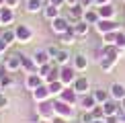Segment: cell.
Returning a JSON list of instances; mask_svg holds the SVG:
<instances>
[{
	"label": "cell",
	"instance_id": "obj_1",
	"mask_svg": "<svg viewBox=\"0 0 125 123\" xmlns=\"http://www.w3.org/2000/svg\"><path fill=\"white\" fill-rule=\"evenodd\" d=\"M55 99H49V101H43V102H37V119H45V121H53L55 117Z\"/></svg>",
	"mask_w": 125,
	"mask_h": 123
},
{
	"label": "cell",
	"instance_id": "obj_2",
	"mask_svg": "<svg viewBox=\"0 0 125 123\" xmlns=\"http://www.w3.org/2000/svg\"><path fill=\"white\" fill-rule=\"evenodd\" d=\"M53 105H55V115L64 117V119H68V121H72L76 117V105H70V102H66L62 99H55Z\"/></svg>",
	"mask_w": 125,
	"mask_h": 123
},
{
	"label": "cell",
	"instance_id": "obj_3",
	"mask_svg": "<svg viewBox=\"0 0 125 123\" xmlns=\"http://www.w3.org/2000/svg\"><path fill=\"white\" fill-rule=\"evenodd\" d=\"M94 29L98 35H107V33H113V31H119V23L115 19H101L94 25Z\"/></svg>",
	"mask_w": 125,
	"mask_h": 123
},
{
	"label": "cell",
	"instance_id": "obj_4",
	"mask_svg": "<svg viewBox=\"0 0 125 123\" xmlns=\"http://www.w3.org/2000/svg\"><path fill=\"white\" fill-rule=\"evenodd\" d=\"M123 55H125V49H119L117 45H109V43H105V45H103V49H101V58H109V60L115 62V64L123 58Z\"/></svg>",
	"mask_w": 125,
	"mask_h": 123
},
{
	"label": "cell",
	"instance_id": "obj_5",
	"mask_svg": "<svg viewBox=\"0 0 125 123\" xmlns=\"http://www.w3.org/2000/svg\"><path fill=\"white\" fill-rule=\"evenodd\" d=\"M60 68H62L60 70V80L64 82L66 86H72L76 82V78H78L76 68H74V66H70V64H68V66H60Z\"/></svg>",
	"mask_w": 125,
	"mask_h": 123
},
{
	"label": "cell",
	"instance_id": "obj_6",
	"mask_svg": "<svg viewBox=\"0 0 125 123\" xmlns=\"http://www.w3.org/2000/svg\"><path fill=\"white\" fill-rule=\"evenodd\" d=\"M14 33H17V43L21 45H25V43H29L31 39H33V29L29 27V25H17L14 27Z\"/></svg>",
	"mask_w": 125,
	"mask_h": 123
},
{
	"label": "cell",
	"instance_id": "obj_7",
	"mask_svg": "<svg viewBox=\"0 0 125 123\" xmlns=\"http://www.w3.org/2000/svg\"><path fill=\"white\" fill-rule=\"evenodd\" d=\"M51 23V31H53L55 35H62V33H66V31H70L72 29V23H70V19L68 17H60L58 19H53V20H49Z\"/></svg>",
	"mask_w": 125,
	"mask_h": 123
},
{
	"label": "cell",
	"instance_id": "obj_8",
	"mask_svg": "<svg viewBox=\"0 0 125 123\" xmlns=\"http://www.w3.org/2000/svg\"><path fill=\"white\" fill-rule=\"evenodd\" d=\"M4 68H6V72H10V74L19 72L21 68H23V62H21V53H10L8 58H4Z\"/></svg>",
	"mask_w": 125,
	"mask_h": 123
},
{
	"label": "cell",
	"instance_id": "obj_9",
	"mask_svg": "<svg viewBox=\"0 0 125 123\" xmlns=\"http://www.w3.org/2000/svg\"><path fill=\"white\" fill-rule=\"evenodd\" d=\"M41 84H45V78L39 74V72H33V74H27V78H25V86L33 92L35 88H39Z\"/></svg>",
	"mask_w": 125,
	"mask_h": 123
},
{
	"label": "cell",
	"instance_id": "obj_10",
	"mask_svg": "<svg viewBox=\"0 0 125 123\" xmlns=\"http://www.w3.org/2000/svg\"><path fill=\"white\" fill-rule=\"evenodd\" d=\"M72 88H74L80 96H82V94H88V92H92V90H90V80H88L86 76H78L76 82L72 84Z\"/></svg>",
	"mask_w": 125,
	"mask_h": 123
},
{
	"label": "cell",
	"instance_id": "obj_11",
	"mask_svg": "<svg viewBox=\"0 0 125 123\" xmlns=\"http://www.w3.org/2000/svg\"><path fill=\"white\" fill-rule=\"evenodd\" d=\"M96 105H98V102H96V99H94V94H92V92L82 94L80 99H78V107H80L82 111H92Z\"/></svg>",
	"mask_w": 125,
	"mask_h": 123
},
{
	"label": "cell",
	"instance_id": "obj_12",
	"mask_svg": "<svg viewBox=\"0 0 125 123\" xmlns=\"http://www.w3.org/2000/svg\"><path fill=\"white\" fill-rule=\"evenodd\" d=\"M31 94H33V101H35V102H43V101H49V99H51V92H49V88H47V82L41 84L39 88H35Z\"/></svg>",
	"mask_w": 125,
	"mask_h": 123
},
{
	"label": "cell",
	"instance_id": "obj_13",
	"mask_svg": "<svg viewBox=\"0 0 125 123\" xmlns=\"http://www.w3.org/2000/svg\"><path fill=\"white\" fill-rule=\"evenodd\" d=\"M58 99L62 101H66V102H70V105H78V99H80V94L72 88V86H66L64 90H62V94L58 96Z\"/></svg>",
	"mask_w": 125,
	"mask_h": 123
},
{
	"label": "cell",
	"instance_id": "obj_14",
	"mask_svg": "<svg viewBox=\"0 0 125 123\" xmlns=\"http://www.w3.org/2000/svg\"><path fill=\"white\" fill-rule=\"evenodd\" d=\"M0 19H2V27H8V25L14 23V8H8L6 4H4L2 8H0Z\"/></svg>",
	"mask_w": 125,
	"mask_h": 123
},
{
	"label": "cell",
	"instance_id": "obj_15",
	"mask_svg": "<svg viewBox=\"0 0 125 123\" xmlns=\"http://www.w3.org/2000/svg\"><path fill=\"white\" fill-rule=\"evenodd\" d=\"M84 6L82 4H76V6H70V12H68V19H70V23L74 25V23H78V20H82L84 19Z\"/></svg>",
	"mask_w": 125,
	"mask_h": 123
},
{
	"label": "cell",
	"instance_id": "obj_16",
	"mask_svg": "<svg viewBox=\"0 0 125 123\" xmlns=\"http://www.w3.org/2000/svg\"><path fill=\"white\" fill-rule=\"evenodd\" d=\"M103 109H105V115H119L121 113V105H119V101L115 99H109L107 102H103Z\"/></svg>",
	"mask_w": 125,
	"mask_h": 123
},
{
	"label": "cell",
	"instance_id": "obj_17",
	"mask_svg": "<svg viewBox=\"0 0 125 123\" xmlns=\"http://www.w3.org/2000/svg\"><path fill=\"white\" fill-rule=\"evenodd\" d=\"M109 92H111V99L123 101L125 99V84H121V82H113L111 88H109Z\"/></svg>",
	"mask_w": 125,
	"mask_h": 123
},
{
	"label": "cell",
	"instance_id": "obj_18",
	"mask_svg": "<svg viewBox=\"0 0 125 123\" xmlns=\"http://www.w3.org/2000/svg\"><path fill=\"white\" fill-rule=\"evenodd\" d=\"M98 10V17L101 19H115L117 17V8L113 4H103V6H96Z\"/></svg>",
	"mask_w": 125,
	"mask_h": 123
},
{
	"label": "cell",
	"instance_id": "obj_19",
	"mask_svg": "<svg viewBox=\"0 0 125 123\" xmlns=\"http://www.w3.org/2000/svg\"><path fill=\"white\" fill-rule=\"evenodd\" d=\"M33 60H35V64H37V66H45V64H49V62H53L47 49H37L33 53Z\"/></svg>",
	"mask_w": 125,
	"mask_h": 123
},
{
	"label": "cell",
	"instance_id": "obj_20",
	"mask_svg": "<svg viewBox=\"0 0 125 123\" xmlns=\"http://www.w3.org/2000/svg\"><path fill=\"white\" fill-rule=\"evenodd\" d=\"M72 66L76 68V72H84L88 68V58L84 53H76L74 58H72Z\"/></svg>",
	"mask_w": 125,
	"mask_h": 123
},
{
	"label": "cell",
	"instance_id": "obj_21",
	"mask_svg": "<svg viewBox=\"0 0 125 123\" xmlns=\"http://www.w3.org/2000/svg\"><path fill=\"white\" fill-rule=\"evenodd\" d=\"M0 86H2V90H6V88H12L14 86V80H12V76H10V72H6V68H0Z\"/></svg>",
	"mask_w": 125,
	"mask_h": 123
},
{
	"label": "cell",
	"instance_id": "obj_22",
	"mask_svg": "<svg viewBox=\"0 0 125 123\" xmlns=\"http://www.w3.org/2000/svg\"><path fill=\"white\" fill-rule=\"evenodd\" d=\"M43 8H45L43 0H27V2H25V10H27L29 14H35V12H43Z\"/></svg>",
	"mask_w": 125,
	"mask_h": 123
},
{
	"label": "cell",
	"instance_id": "obj_23",
	"mask_svg": "<svg viewBox=\"0 0 125 123\" xmlns=\"http://www.w3.org/2000/svg\"><path fill=\"white\" fill-rule=\"evenodd\" d=\"M21 62H23V70L27 72V74H33V72L39 70V66L35 64V60L29 58V55H25V53H21Z\"/></svg>",
	"mask_w": 125,
	"mask_h": 123
},
{
	"label": "cell",
	"instance_id": "obj_24",
	"mask_svg": "<svg viewBox=\"0 0 125 123\" xmlns=\"http://www.w3.org/2000/svg\"><path fill=\"white\" fill-rule=\"evenodd\" d=\"M72 29H74L76 37H86V35H88V31H90V25H88L86 20H78V23H74V25H72Z\"/></svg>",
	"mask_w": 125,
	"mask_h": 123
},
{
	"label": "cell",
	"instance_id": "obj_25",
	"mask_svg": "<svg viewBox=\"0 0 125 123\" xmlns=\"http://www.w3.org/2000/svg\"><path fill=\"white\" fill-rule=\"evenodd\" d=\"M76 33H74V29H70V31H66V33H62L60 35V43L62 45H66V47H72V45L76 43Z\"/></svg>",
	"mask_w": 125,
	"mask_h": 123
},
{
	"label": "cell",
	"instance_id": "obj_26",
	"mask_svg": "<svg viewBox=\"0 0 125 123\" xmlns=\"http://www.w3.org/2000/svg\"><path fill=\"white\" fill-rule=\"evenodd\" d=\"M47 88H49V92H51V96L58 99V96L62 94V90L66 88V84H64L62 80H53V82H47Z\"/></svg>",
	"mask_w": 125,
	"mask_h": 123
},
{
	"label": "cell",
	"instance_id": "obj_27",
	"mask_svg": "<svg viewBox=\"0 0 125 123\" xmlns=\"http://www.w3.org/2000/svg\"><path fill=\"white\" fill-rule=\"evenodd\" d=\"M82 20H86L88 25H96L98 20H101V17H98V10H96V6L94 8H86L84 10V19Z\"/></svg>",
	"mask_w": 125,
	"mask_h": 123
},
{
	"label": "cell",
	"instance_id": "obj_28",
	"mask_svg": "<svg viewBox=\"0 0 125 123\" xmlns=\"http://www.w3.org/2000/svg\"><path fill=\"white\" fill-rule=\"evenodd\" d=\"M43 17L47 19V20L58 19V17H60V6H53V4H45V8H43Z\"/></svg>",
	"mask_w": 125,
	"mask_h": 123
},
{
	"label": "cell",
	"instance_id": "obj_29",
	"mask_svg": "<svg viewBox=\"0 0 125 123\" xmlns=\"http://www.w3.org/2000/svg\"><path fill=\"white\" fill-rule=\"evenodd\" d=\"M72 58H74V55H70V51H68V49H62L60 53H58V58L53 60V64H58V66H68Z\"/></svg>",
	"mask_w": 125,
	"mask_h": 123
},
{
	"label": "cell",
	"instance_id": "obj_30",
	"mask_svg": "<svg viewBox=\"0 0 125 123\" xmlns=\"http://www.w3.org/2000/svg\"><path fill=\"white\" fill-rule=\"evenodd\" d=\"M92 94H94V99L98 105H103V102H107L109 99H111V92L105 90V88H96V90H92Z\"/></svg>",
	"mask_w": 125,
	"mask_h": 123
},
{
	"label": "cell",
	"instance_id": "obj_31",
	"mask_svg": "<svg viewBox=\"0 0 125 123\" xmlns=\"http://www.w3.org/2000/svg\"><path fill=\"white\" fill-rule=\"evenodd\" d=\"M2 39L6 41L8 45L17 43V33H14V29H10V27H4V29H2Z\"/></svg>",
	"mask_w": 125,
	"mask_h": 123
},
{
	"label": "cell",
	"instance_id": "obj_32",
	"mask_svg": "<svg viewBox=\"0 0 125 123\" xmlns=\"http://www.w3.org/2000/svg\"><path fill=\"white\" fill-rule=\"evenodd\" d=\"M98 68H101L103 72H111L113 68H115V62L109 60V58H98Z\"/></svg>",
	"mask_w": 125,
	"mask_h": 123
},
{
	"label": "cell",
	"instance_id": "obj_33",
	"mask_svg": "<svg viewBox=\"0 0 125 123\" xmlns=\"http://www.w3.org/2000/svg\"><path fill=\"white\" fill-rule=\"evenodd\" d=\"M53 66H55L53 62H49V64H45V66H39V70H37V72L43 76V78H47V76L51 74V70H53Z\"/></svg>",
	"mask_w": 125,
	"mask_h": 123
},
{
	"label": "cell",
	"instance_id": "obj_34",
	"mask_svg": "<svg viewBox=\"0 0 125 123\" xmlns=\"http://www.w3.org/2000/svg\"><path fill=\"white\" fill-rule=\"evenodd\" d=\"M78 119H80V123H92V121H94V117H92V111H82Z\"/></svg>",
	"mask_w": 125,
	"mask_h": 123
},
{
	"label": "cell",
	"instance_id": "obj_35",
	"mask_svg": "<svg viewBox=\"0 0 125 123\" xmlns=\"http://www.w3.org/2000/svg\"><path fill=\"white\" fill-rule=\"evenodd\" d=\"M60 70H62V68H60L58 64H55V66H53V70H51V74L47 76V78H45V82H53V80H60Z\"/></svg>",
	"mask_w": 125,
	"mask_h": 123
},
{
	"label": "cell",
	"instance_id": "obj_36",
	"mask_svg": "<svg viewBox=\"0 0 125 123\" xmlns=\"http://www.w3.org/2000/svg\"><path fill=\"white\" fill-rule=\"evenodd\" d=\"M115 45L119 49H125V31H117V39H115Z\"/></svg>",
	"mask_w": 125,
	"mask_h": 123
},
{
	"label": "cell",
	"instance_id": "obj_37",
	"mask_svg": "<svg viewBox=\"0 0 125 123\" xmlns=\"http://www.w3.org/2000/svg\"><path fill=\"white\" fill-rule=\"evenodd\" d=\"M92 117H94V119H105V109H103V105H96L94 109H92Z\"/></svg>",
	"mask_w": 125,
	"mask_h": 123
},
{
	"label": "cell",
	"instance_id": "obj_38",
	"mask_svg": "<svg viewBox=\"0 0 125 123\" xmlns=\"http://www.w3.org/2000/svg\"><path fill=\"white\" fill-rule=\"evenodd\" d=\"M119 31H121V29H119ZM103 39H105V43H109V45H115L117 31H113V33H107V35H103Z\"/></svg>",
	"mask_w": 125,
	"mask_h": 123
},
{
	"label": "cell",
	"instance_id": "obj_39",
	"mask_svg": "<svg viewBox=\"0 0 125 123\" xmlns=\"http://www.w3.org/2000/svg\"><path fill=\"white\" fill-rule=\"evenodd\" d=\"M45 49L49 51V55H51V60H55V58H58V53H60V51H62V47H58V45H49V47H45Z\"/></svg>",
	"mask_w": 125,
	"mask_h": 123
},
{
	"label": "cell",
	"instance_id": "obj_40",
	"mask_svg": "<svg viewBox=\"0 0 125 123\" xmlns=\"http://www.w3.org/2000/svg\"><path fill=\"white\" fill-rule=\"evenodd\" d=\"M10 105V101H8V96L4 94V92H0V111H4L6 107Z\"/></svg>",
	"mask_w": 125,
	"mask_h": 123
},
{
	"label": "cell",
	"instance_id": "obj_41",
	"mask_svg": "<svg viewBox=\"0 0 125 123\" xmlns=\"http://www.w3.org/2000/svg\"><path fill=\"white\" fill-rule=\"evenodd\" d=\"M8 47H10V45L6 43V41H4L2 37H0V53H4V51H8Z\"/></svg>",
	"mask_w": 125,
	"mask_h": 123
},
{
	"label": "cell",
	"instance_id": "obj_42",
	"mask_svg": "<svg viewBox=\"0 0 125 123\" xmlns=\"http://www.w3.org/2000/svg\"><path fill=\"white\" fill-rule=\"evenodd\" d=\"M105 123H119V115H109V117H105Z\"/></svg>",
	"mask_w": 125,
	"mask_h": 123
},
{
	"label": "cell",
	"instance_id": "obj_43",
	"mask_svg": "<svg viewBox=\"0 0 125 123\" xmlns=\"http://www.w3.org/2000/svg\"><path fill=\"white\" fill-rule=\"evenodd\" d=\"M80 4L84 8H92V6H94V0H80Z\"/></svg>",
	"mask_w": 125,
	"mask_h": 123
},
{
	"label": "cell",
	"instance_id": "obj_44",
	"mask_svg": "<svg viewBox=\"0 0 125 123\" xmlns=\"http://www.w3.org/2000/svg\"><path fill=\"white\" fill-rule=\"evenodd\" d=\"M47 4H53V6H64V4H66V0H47Z\"/></svg>",
	"mask_w": 125,
	"mask_h": 123
},
{
	"label": "cell",
	"instance_id": "obj_45",
	"mask_svg": "<svg viewBox=\"0 0 125 123\" xmlns=\"http://www.w3.org/2000/svg\"><path fill=\"white\" fill-rule=\"evenodd\" d=\"M19 2H21V0H6V6H8V8H17Z\"/></svg>",
	"mask_w": 125,
	"mask_h": 123
},
{
	"label": "cell",
	"instance_id": "obj_46",
	"mask_svg": "<svg viewBox=\"0 0 125 123\" xmlns=\"http://www.w3.org/2000/svg\"><path fill=\"white\" fill-rule=\"evenodd\" d=\"M103 4H113V0H94V6H103Z\"/></svg>",
	"mask_w": 125,
	"mask_h": 123
},
{
	"label": "cell",
	"instance_id": "obj_47",
	"mask_svg": "<svg viewBox=\"0 0 125 123\" xmlns=\"http://www.w3.org/2000/svg\"><path fill=\"white\" fill-rule=\"evenodd\" d=\"M68 6H76V4H80V0H66Z\"/></svg>",
	"mask_w": 125,
	"mask_h": 123
},
{
	"label": "cell",
	"instance_id": "obj_48",
	"mask_svg": "<svg viewBox=\"0 0 125 123\" xmlns=\"http://www.w3.org/2000/svg\"><path fill=\"white\" fill-rule=\"evenodd\" d=\"M119 123H125V111L119 113Z\"/></svg>",
	"mask_w": 125,
	"mask_h": 123
},
{
	"label": "cell",
	"instance_id": "obj_49",
	"mask_svg": "<svg viewBox=\"0 0 125 123\" xmlns=\"http://www.w3.org/2000/svg\"><path fill=\"white\" fill-rule=\"evenodd\" d=\"M119 105H121V111H125V99H123V101H119Z\"/></svg>",
	"mask_w": 125,
	"mask_h": 123
},
{
	"label": "cell",
	"instance_id": "obj_50",
	"mask_svg": "<svg viewBox=\"0 0 125 123\" xmlns=\"http://www.w3.org/2000/svg\"><path fill=\"white\" fill-rule=\"evenodd\" d=\"M92 123H105V119H94Z\"/></svg>",
	"mask_w": 125,
	"mask_h": 123
},
{
	"label": "cell",
	"instance_id": "obj_51",
	"mask_svg": "<svg viewBox=\"0 0 125 123\" xmlns=\"http://www.w3.org/2000/svg\"><path fill=\"white\" fill-rule=\"evenodd\" d=\"M4 4H6V0H0V8H2V6H4Z\"/></svg>",
	"mask_w": 125,
	"mask_h": 123
},
{
	"label": "cell",
	"instance_id": "obj_52",
	"mask_svg": "<svg viewBox=\"0 0 125 123\" xmlns=\"http://www.w3.org/2000/svg\"><path fill=\"white\" fill-rule=\"evenodd\" d=\"M39 123H53V121H45V119H41V121H39Z\"/></svg>",
	"mask_w": 125,
	"mask_h": 123
},
{
	"label": "cell",
	"instance_id": "obj_53",
	"mask_svg": "<svg viewBox=\"0 0 125 123\" xmlns=\"http://www.w3.org/2000/svg\"><path fill=\"white\" fill-rule=\"evenodd\" d=\"M0 29H4V27H2V19H0Z\"/></svg>",
	"mask_w": 125,
	"mask_h": 123
},
{
	"label": "cell",
	"instance_id": "obj_54",
	"mask_svg": "<svg viewBox=\"0 0 125 123\" xmlns=\"http://www.w3.org/2000/svg\"><path fill=\"white\" fill-rule=\"evenodd\" d=\"M0 37H2V29H0Z\"/></svg>",
	"mask_w": 125,
	"mask_h": 123
},
{
	"label": "cell",
	"instance_id": "obj_55",
	"mask_svg": "<svg viewBox=\"0 0 125 123\" xmlns=\"http://www.w3.org/2000/svg\"><path fill=\"white\" fill-rule=\"evenodd\" d=\"M0 92H2V86H0Z\"/></svg>",
	"mask_w": 125,
	"mask_h": 123
},
{
	"label": "cell",
	"instance_id": "obj_56",
	"mask_svg": "<svg viewBox=\"0 0 125 123\" xmlns=\"http://www.w3.org/2000/svg\"><path fill=\"white\" fill-rule=\"evenodd\" d=\"M119 2H125V0H119Z\"/></svg>",
	"mask_w": 125,
	"mask_h": 123
},
{
	"label": "cell",
	"instance_id": "obj_57",
	"mask_svg": "<svg viewBox=\"0 0 125 123\" xmlns=\"http://www.w3.org/2000/svg\"><path fill=\"white\" fill-rule=\"evenodd\" d=\"M0 55H2V53H0Z\"/></svg>",
	"mask_w": 125,
	"mask_h": 123
}]
</instances>
